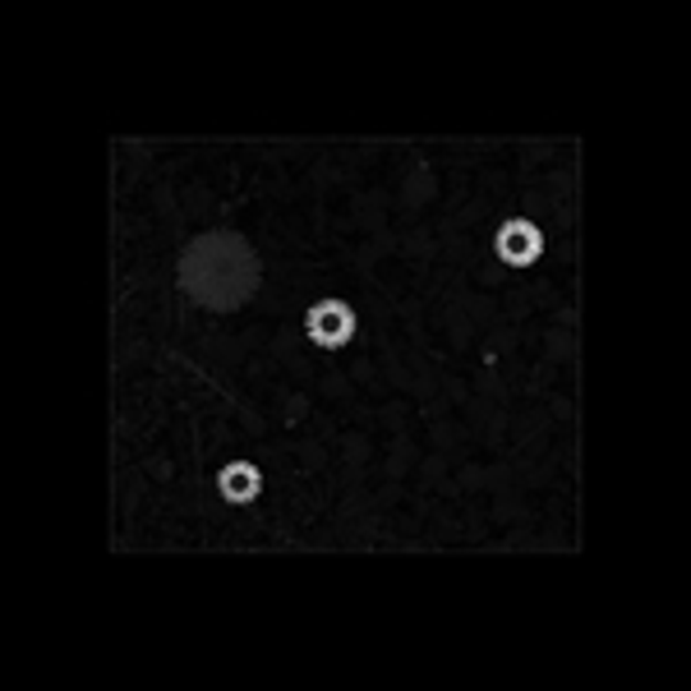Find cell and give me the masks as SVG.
Here are the masks:
<instances>
[{"instance_id": "cell-2", "label": "cell", "mask_w": 691, "mask_h": 691, "mask_svg": "<svg viewBox=\"0 0 691 691\" xmlns=\"http://www.w3.org/2000/svg\"><path fill=\"white\" fill-rule=\"evenodd\" d=\"M498 249H503L507 263H535V259H540V249H544V240H540V230H535L530 222H507L498 230Z\"/></svg>"}, {"instance_id": "cell-1", "label": "cell", "mask_w": 691, "mask_h": 691, "mask_svg": "<svg viewBox=\"0 0 691 691\" xmlns=\"http://www.w3.org/2000/svg\"><path fill=\"white\" fill-rule=\"evenodd\" d=\"M350 332H355V318H350L346 304H337V300L318 304V310L310 314V337H314L318 346H342Z\"/></svg>"}, {"instance_id": "cell-3", "label": "cell", "mask_w": 691, "mask_h": 691, "mask_svg": "<svg viewBox=\"0 0 691 691\" xmlns=\"http://www.w3.org/2000/svg\"><path fill=\"white\" fill-rule=\"evenodd\" d=\"M222 494L230 498V503H249L253 494H259V475H253V466H226L222 471Z\"/></svg>"}]
</instances>
